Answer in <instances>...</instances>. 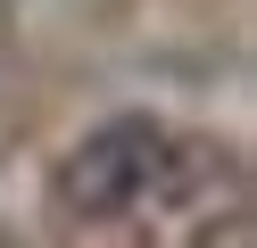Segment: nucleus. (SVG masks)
Segmentation results:
<instances>
[{
    "label": "nucleus",
    "instance_id": "obj_1",
    "mask_svg": "<svg viewBox=\"0 0 257 248\" xmlns=\"http://www.w3.org/2000/svg\"><path fill=\"white\" fill-rule=\"evenodd\" d=\"M166 124L158 116H108L50 165V207L67 223H124L166 182Z\"/></svg>",
    "mask_w": 257,
    "mask_h": 248
}]
</instances>
